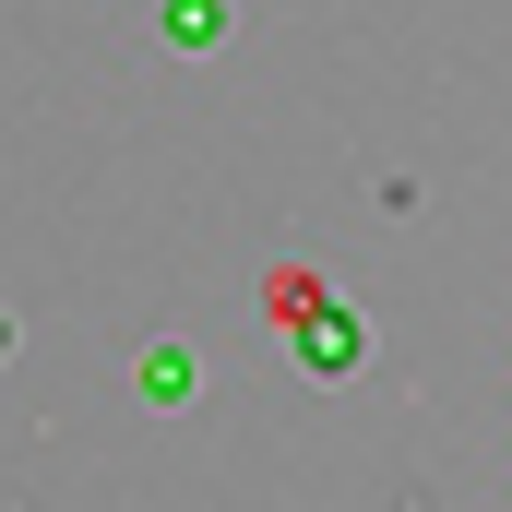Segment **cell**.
I'll return each instance as SVG.
<instances>
[{
    "instance_id": "cell-1",
    "label": "cell",
    "mask_w": 512,
    "mask_h": 512,
    "mask_svg": "<svg viewBox=\"0 0 512 512\" xmlns=\"http://www.w3.org/2000/svg\"><path fill=\"white\" fill-rule=\"evenodd\" d=\"M298 358H310V370H322V382H346V370H358V358H370V322H358V310H322V322H310V334H298Z\"/></svg>"
},
{
    "instance_id": "cell-2",
    "label": "cell",
    "mask_w": 512,
    "mask_h": 512,
    "mask_svg": "<svg viewBox=\"0 0 512 512\" xmlns=\"http://www.w3.org/2000/svg\"><path fill=\"white\" fill-rule=\"evenodd\" d=\"M131 393H143V405H191V393H203V358H191V346H143V358H131Z\"/></svg>"
},
{
    "instance_id": "cell-3",
    "label": "cell",
    "mask_w": 512,
    "mask_h": 512,
    "mask_svg": "<svg viewBox=\"0 0 512 512\" xmlns=\"http://www.w3.org/2000/svg\"><path fill=\"white\" fill-rule=\"evenodd\" d=\"M167 48H191V60L227 48V12H215V0H167Z\"/></svg>"
}]
</instances>
